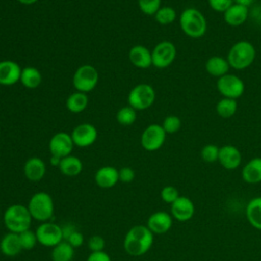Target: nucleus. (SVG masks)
I'll use <instances>...</instances> for the list:
<instances>
[{
  "label": "nucleus",
  "mask_w": 261,
  "mask_h": 261,
  "mask_svg": "<svg viewBox=\"0 0 261 261\" xmlns=\"http://www.w3.org/2000/svg\"><path fill=\"white\" fill-rule=\"evenodd\" d=\"M154 233L147 225H135L130 227L123 239V249L129 256L140 257L145 255L152 247Z\"/></svg>",
  "instance_id": "nucleus-1"
},
{
  "label": "nucleus",
  "mask_w": 261,
  "mask_h": 261,
  "mask_svg": "<svg viewBox=\"0 0 261 261\" xmlns=\"http://www.w3.org/2000/svg\"><path fill=\"white\" fill-rule=\"evenodd\" d=\"M32 220L31 213L24 205L12 204L4 211V225L10 232L20 233L21 231L30 229Z\"/></svg>",
  "instance_id": "nucleus-2"
},
{
  "label": "nucleus",
  "mask_w": 261,
  "mask_h": 261,
  "mask_svg": "<svg viewBox=\"0 0 261 261\" xmlns=\"http://www.w3.org/2000/svg\"><path fill=\"white\" fill-rule=\"evenodd\" d=\"M179 25L181 31L193 39L203 37L207 31V20L204 14L194 7L182 10L179 16Z\"/></svg>",
  "instance_id": "nucleus-3"
},
{
  "label": "nucleus",
  "mask_w": 261,
  "mask_h": 261,
  "mask_svg": "<svg viewBox=\"0 0 261 261\" xmlns=\"http://www.w3.org/2000/svg\"><path fill=\"white\" fill-rule=\"evenodd\" d=\"M255 57L256 50L254 45L248 41H239L230 47L226 59L230 67L243 70L254 62Z\"/></svg>",
  "instance_id": "nucleus-4"
},
{
  "label": "nucleus",
  "mask_w": 261,
  "mask_h": 261,
  "mask_svg": "<svg viewBox=\"0 0 261 261\" xmlns=\"http://www.w3.org/2000/svg\"><path fill=\"white\" fill-rule=\"evenodd\" d=\"M33 219L46 222L54 213V202L52 197L46 192H37L29 200L27 205Z\"/></svg>",
  "instance_id": "nucleus-5"
},
{
  "label": "nucleus",
  "mask_w": 261,
  "mask_h": 261,
  "mask_svg": "<svg viewBox=\"0 0 261 261\" xmlns=\"http://www.w3.org/2000/svg\"><path fill=\"white\" fill-rule=\"evenodd\" d=\"M155 98V90L151 85L139 84L129 91L127 102L135 110H145L153 105Z\"/></svg>",
  "instance_id": "nucleus-6"
},
{
  "label": "nucleus",
  "mask_w": 261,
  "mask_h": 261,
  "mask_svg": "<svg viewBox=\"0 0 261 261\" xmlns=\"http://www.w3.org/2000/svg\"><path fill=\"white\" fill-rule=\"evenodd\" d=\"M99 81V73L97 69L91 64H84L80 66L73 73L72 85L77 92L88 93L94 90Z\"/></svg>",
  "instance_id": "nucleus-7"
},
{
  "label": "nucleus",
  "mask_w": 261,
  "mask_h": 261,
  "mask_svg": "<svg viewBox=\"0 0 261 261\" xmlns=\"http://www.w3.org/2000/svg\"><path fill=\"white\" fill-rule=\"evenodd\" d=\"M35 232L38 243L44 247L53 248L64 239L62 227L51 221L41 222Z\"/></svg>",
  "instance_id": "nucleus-8"
},
{
  "label": "nucleus",
  "mask_w": 261,
  "mask_h": 261,
  "mask_svg": "<svg viewBox=\"0 0 261 261\" xmlns=\"http://www.w3.org/2000/svg\"><path fill=\"white\" fill-rule=\"evenodd\" d=\"M216 88L218 92L223 96V98L234 100L240 98L245 92L244 82L232 73H226L223 76L218 77Z\"/></svg>",
  "instance_id": "nucleus-9"
},
{
  "label": "nucleus",
  "mask_w": 261,
  "mask_h": 261,
  "mask_svg": "<svg viewBox=\"0 0 261 261\" xmlns=\"http://www.w3.org/2000/svg\"><path fill=\"white\" fill-rule=\"evenodd\" d=\"M166 139V133L161 124L152 123L148 125L142 133L141 145L149 152L159 150Z\"/></svg>",
  "instance_id": "nucleus-10"
},
{
  "label": "nucleus",
  "mask_w": 261,
  "mask_h": 261,
  "mask_svg": "<svg viewBox=\"0 0 261 261\" xmlns=\"http://www.w3.org/2000/svg\"><path fill=\"white\" fill-rule=\"evenodd\" d=\"M152 65L157 68L168 67L176 57V48L173 43L169 41H162L158 43L151 51Z\"/></svg>",
  "instance_id": "nucleus-11"
},
{
  "label": "nucleus",
  "mask_w": 261,
  "mask_h": 261,
  "mask_svg": "<svg viewBox=\"0 0 261 261\" xmlns=\"http://www.w3.org/2000/svg\"><path fill=\"white\" fill-rule=\"evenodd\" d=\"M73 146L74 144L71 136L65 132L56 133L49 141V151L51 155L60 158L70 155Z\"/></svg>",
  "instance_id": "nucleus-12"
},
{
  "label": "nucleus",
  "mask_w": 261,
  "mask_h": 261,
  "mask_svg": "<svg viewBox=\"0 0 261 261\" xmlns=\"http://www.w3.org/2000/svg\"><path fill=\"white\" fill-rule=\"evenodd\" d=\"M70 136L74 146L86 148L92 146L96 142L98 132L97 128L91 123H81L72 129Z\"/></svg>",
  "instance_id": "nucleus-13"
},
{
  "label": "nucleus",
  "mask_w": 261,
  "mask_h": 261,
  "mask_svg": "<svg viewBox=\"0 0 261 261\" xmlns=\"http://www.w3.org/2000/svg\"><path fill=\"white\" fill-rule=\"evenodd\" d=\"M195 211L196 208L194 202L186 196H179L170 205V212L172 218L179 222H186L192 219Z\"/></svg>",
  "instance_id": "nucleus-14"
},
{
  "label": "nucleus",
  "mask_w": 261,
  "mask_h": 261,
  "mask_svg": "<svg viewBox=\"0 0 261 261\" xmlns=\"http://www.w3.org/2000/svg\"><path fill=\"white\" fill-rule=\"evenodd\" d=\"M173 223L171 214L165 211H156L152 213L147 220V227L156 234H162L170 230Z\"/></svg>",
  "instance_id": "nucleus-15"
},
{
  "label": "nucleus",
  "mask_w": 261,
  "mask_h": 261,
  "mask_svg": "<svg viewBox=\"0 0 261 261\" xmlns=\"http://www.w3.org/2000/svg\"><path fill=\"white\" fill-rule=\"evenodd\" d=\"M218 162L228 170H233L241 165L242 154L240 150L232 145H224L219 148Z\"/></svg>",
  "instance_id": "nucleus-16"
},
{
  "label": "nucleus",
  "mask_w": 261,
  "mask_h": 261,
  "mask_svg": "<svg viewBox=\"0 0 261 261\" xmlns=\"http://www.w3.org/2000/svg\"><path fill=\"white\" fill-rule=\"evenodd\" d=\"M21 67L19 64L12 60L0 61V85L12 86L19 82Z\"/></svg>",
  "instance_id": "nucleus-17"
},
{
  "label": "nucleus",
  "mask_w": 261,
  "mask_h": 261,
  "mask_svg": "<svg viewBox=\"0 0 261 261\" xmlns=\"http://www.w3.org/2000/svg\"><path fill=\"white\" fill-rule=\"evenodd\" d=\"M95 182L101 189L113 188L119 180L118 170L113 166H102L95 173Z\"/></svg>",
  "instance_id": "nucleus-18"
},
{
  "label": "nucleus",
  "mask_w": 261,
  "mask_h": 261,
  "mask_svg": "<svg viewBox=\"0 0 261 261\" xmlns=\"http://www.w3.org/2000/svg\"><path fill=\"white\" fill-rule=\"evenodd\" d=\"M23 173L30 181H40L46 174V164L39 157H31L23 165Z\"/></svg>",
  "instance_id": "nucleus-19"
},
{
  "label": "nucleus",
  "mask_w": 261,
  "mask_h": 261,
  "mask_svg": "<svg viewBox=\"0 0 261 261\" xmlns=\"http://www.w3.org/2000/svg\"><path fill=\"white\" fill-rule=\"evenodd\" d=\"M128 59L138 68H148L152 65L151 51L143 45H135L128 52Z\"/></svg>",
  "instance_id": "nucleus-20"
},
{
  "label": "nucleus",
  "mask_w": 261,
  "mask_h": 261,
  "mask_svg": "<svg viewBox=\"0 0 261 261\" xmlns=\"http://www.w3.org/2000/svg\"><path fill=\"white\" fill-rule=\"evenodd\" d=\"M249 15L247 6L233 3L227 10L223 12L224 21L230 27H239L245 23Z\"/></svg>",
  "instance_id": "nucleus-21"
},
{
  "label": "nucleus",
  "mask_w": 261,
  "mask_h": 261,
  "mask_svg": "<svg viewBox=\"0 0 261 261\" xmlns=\"http://www.w3.org/2000/svg\"><path fill=\"white\" fill-rule=\"evenodd\" d=\"M242 178L251 185L261 182V157L252 158L245 164L242 169Z\"/></svg>",
  "instance_id": "nucleus-22"
},
{
  "label": "nucleus",
  "mask_w": 261,
  "mask_h": 261,
  "mask_svg": "<svg viewBox=\"0 0 261 261\" xmlns=\"http://www.w3.org/2000/svg\"><path fill=\"white\" fill-rule=\"evenodd\" d=\"M22 248L19 242L18 233L8 231L4 234L0 241V252L7 257L17 256L21 252Z\"/></svg>",
  "instance_id": "nucleus-23"
},
{
  "label": "nucleus",
  "mask_w": 261,
  "mask_h": 261,
  "mask_svg": "<svg viewBox=\"0 0 261 261\" xmlns=\"http://www.w3.org/2000/svg\"><path fill=\"white\" fill-rule=\"evenodd\" d=\"M246 217L254 228L261 230V196L255 197L248 202Z\"/></svg>",
  "instance_id": "nucleus-24"
},
{
  "label": "nucleus",
  "mask_w": 261,
  "mask_h": 261,
  "mask_svg": "<svg viewBox=\"0 0 261 261\" xmlns=\"http://www.w3.org/2000/svg\"><path fill=\"white\" fill-rule=\"evenodd\" d=\"M229 67L230 66L228 64L227 59L220 56H212L208 58L205 63L206 71L210 75L216 76V77H221L224 74L228 73Z\"/></svg>",
  "instance_id": "nucleus-25"
},
{
  "label": "nucleus",
  "mask_w": 261,
  "mask_h": 261,
  "mask_svg": "<svg viewBox=\"0 0 261 261\" xmlns=\"http://www.w3.org/2000/svg\"><path fill=\"white\" fill-rule=\"evenodd\" d=\"M58 168L60 172L66 176H76L83 170V162L80 158L70 154L61 158Z\"/></svg>",
  "instance_id": "nucleus-26"
},
{
  "label": "nucleus",
  "mask_w": 261,
  "mask_h": 261,
  "mask_svg": "<svg viewBox=\"0 0 261 261\" xmlns=\"http://www.w3.org/2000/svg\"><path fill=\"white\" fill-rule=\"evenodd\" d=\"M19 82L27 89H36L42 83V74L38 68L25 66L21 69Z\"/></svg>",
  "instance_id": "nucleus-27"
},
{
  "label": "nucleus",
  "mask_w": 261,
  "mask_h": 261,
  "mask_svg": "<svg viewBox=\"0 0 261 261\" xmlns=\"http://www.w3.org/2000/svg\"><path fill=\"white\" fill-rule=\"evenodd\" d=\"M88 102H89V98L87 94L76 91L67 97L65 105L69 112L81 113L87 108Z\"/></svg>",
  "instance_id": "nucleus-28"
},
{
  "label": "nucleus",
  "mask_w": 261,
  "mask_h": 261,
  "mask_svg": "<svg viewBox=\"0 0 261 261\" xmlns=\"http://www.w3.org/2000/svg\"><path fill=\"white\" fill-rule=\"evenodd\" d=\"M74 255V248L68 242H60L52 248V261H71Z\"/></svg>",
  "instance_id": "nucleus-29"
},
{
  "label": "nucleus",
  "mask_w": 261,
  "mask_h": 261,
  "mask_svg": "<svg viewBox=\"0 0 261 261\" xmlns=\"http://www.w3.org/2000/svg\"><path fill=\"white\" fill-rule=\"evenodd\" d=\"M238 109V103L234 99L222 98L216 104V112L222 118H229L234 115Z\"/></svg>",
  "instance_id": "nucleus-30"
},
{
  "label": "nucleus",
  "mask_w": 261,
  "mask_h": 261,
  "mask_svg": "<svg viewBox=\"0 0 261 261\" xmlns=\"http://www.w3.org/2000/svg\"><path fill=\"white\" fill-rule=\"evenodd\" d=\"M137 119V110L132 106H123L116 113V120L119 124L128 126L132 125Z\"/></svg>",
  "instance_id": "nucleus-31"
},
{
  "label": "nucleus",
  "mask_w": 261,
  "mask_h": 261,
  "mask_svg": "<svg viewBox=\"0 0 261 261\" xmlns=\"http://www.w3.org/2000/svg\"><path fill=\"white\" fill-rule=\"evenodd\" d=\"M155 19L158 23L162 25H167L172 23L176 18V11L174 8L170 6H163L160 7L157 12L154 14Z\"/></svg>",
  "instance_id": "nucleus-32"
},
{
  "label": "nucleus",
  "mask_w": 261,
  "mask_h": 261,
  "mask_svg": "<svg viewBox=\"0 0 261 261\" xmlns=\"http://www.w3.org/2000/svg\"><path fill=\"white\" fill-rule=\"evenodd\" d=\"M200 155H201V158L203 161H205L207 163H213L215 161H218L219 148L213 144L205 145L201 149Z\"/></svg>",
  "instance_id": "nucleus-33"
},
{
  "label": "nucleus",
  "mask_w": 261,
  "mask_h": 261,
  "mask_svg": "<svg viewBox=\"0 0 261 261\" xmlns=\"http://www.w3.org/2000/svg\"><path fill=\"white\" fill-rule=\"evenodd\" d=\"M18 237L22 250H32L38 243L36 232L31 229L21 231L20 233H18Z\"/></svg>",
  "instance_id": "nucleus-34"
},
{
  "label": "nucleus",
  "mask_w": 261,
  "mask_h": 261,
  "mask_svg": "<svg viewBox=\"0 0 261 261\" xmlns=\"http://www.w3.org/2000/svg\"><path fill=\"white\" fill-rule=\"evenodd\" d=\"M140 10L146 15H154L161 7V0H138Z\"/></svg>",
  "instance_id": "nucleus-35"
},
{
  "label": "nucleus",
  "mask_w": 261,
  "mask_h": 261,
  "mask_svg": "<svg viewBox=\"0 0 261 261\" xmlns=\"http://www.w3.org/2000/svg\"><path fill=\"white\" fill-rule=\"evenodd\" d=\"M161 125L166 134H174L179 130L181 126V120L176 115H168L164 118Z\"/></svg>",
  "instance_id": "nucleus-36"
},
{
  "label": "nucleus",
  "mask_w": 261,
  "mask_h": 261,
  "mask_svg": "<svg viewBox=\"0 0 261 261\" xmlns=\"http://www.w3.org/2000/svg\"><path fill=\"white\" fill-rule=\"evenodd\" d=\"M178 190L173 186H165L162 188L160 192V197L163 202L167 204H172L178 197H179Z\"/></svg>",
  "instance_id": "nucleus-37"
},
{
  "label": "nucleus",
  "mask_w": 261,
  "mask_h": 261,
  "mask_svg": "<svg viewBox=\"0 0 261 261\" xmlns=\"http://www.w3.org/2000/svg\"><path fill=\"white\" fill-rule=\"evenodd\" d=\"M88 247L91 252H100L104 251L105 248V241L101 236H92L88 241Z\"/></svg>",
  "instance_id": "nucleus-38"
},
{
  "label": "nucleus",
  "mask_w": 261,
  "mask_h": 261,
  "mask_svg": "<svg viewBox=\"0 0 261 261\" xmlns=\"http://www.w3.org/2000/svg\"><path fill=\"white\" fill-rule=\"evenodd\" d=\"M208 4L214 11L223 13L233 4V0H208Z\"/></svg>",
  "instance_id": "nucleus-39"
},
{
  "label": "nucleus",
  "mask_w": 261,
  "mask_h": 261,
  "mask_svg": "<svg viewBox=\"0 0 261 261\" xmlns=\"http://www.w3.org/2000/svg\"><path fill=\"white\" fill-rule=\"evenodd\" d=\"M135 176H136V173L132 167L124 166L118 170V177H119V181L121 182H124V184L132 182L135 179Z\"/></svg>",
  "instance_id": "nucleus-40"
},
{
  "label": "nucleus",
  "mask_w": 261,
  "mask_h": 261,
  "mask_svg": "<svg viewBox=\"0 0 261 261\" xmlns=\"http://www.w3.org/2000/svg\"><path fill=\"white\" fill-rule=\"evenodd\" d=\"M84 241H85L84 234L75 229L66 238V242H68L69 245H71L73 248L82 247L84 244Z\"/></svg>",
  "instance_id": "nucleus-41"
},
{
  "label": "nucleus",
  "mask_w": 261,
  "mask_h": 261,
  "mask_svg": "<svg viewBox=\"0 0 261 261\" xmlns=\"http://www.w3.org/2000/svg\"><path fill=\"white\" fill-rule=\"evenodd\" d=\"M87 261H111V258L104 251L91 252V254L88 256Z\"/></svg>",
  "instance_id": "nucleus-42"
},
{
  "label": "nucleus",
  "mask_w": 261,
  "mask_h": 261,
  "mask_svg": "<svg viewBox=\"0 0 261 261\" xmlns=\"http://www.w3.org/2000/svg\"><path fill=\"white\" fill-rule=\"evenodd\" d=\"M60 161H61V158H60V157L51 155V157H50V164H51V165L58 167L59 164H60Z\"/></svg>",
  "instance_id": "nucleus-43"
},
{
  "label": "nucleus",
  "mask_w": 261,
  "mask_h": 261,
  "mask_svg": "<svg viewBox=\"0 0 261 261\" xmlns=\"http://www.w3.org/2000/svg\"><path fill=\"white\" fill-rule=\"evenodd\" d=\"M254 1H255V0H233V3L241 4V5H244V6L249 7Z\"/></svg>",
  "instance_id": "nucleus-44"
},
{
  "label": "nucleus",
  "mask_w": 261,
  "mask_h": 261,
  "mask_svg": "<svg viewBox=\"0 0 261 261\" xmlns=\"http://www.w3.org/2000/svg\"><path fill=\"white\" fill-rule=\"evenodd\" d=\"M20 4H23V5H32L36 2H38L39 0H17Z\"/></svg>",
  "instance_id": "nucleus-45"
}]
</instances>
